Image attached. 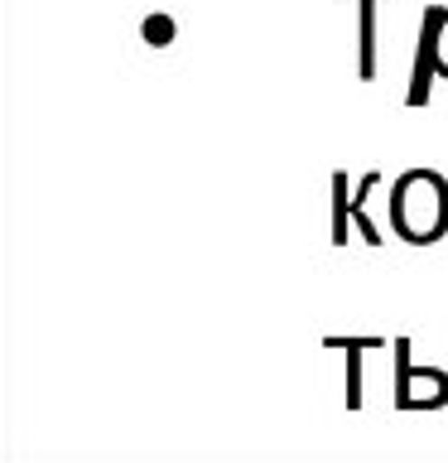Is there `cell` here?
I'll use <instances>...</instances> for the list:
<instances>
[{"label":"cell","mask_w":448,"mask_h":463,"mask_svg":"<svg viewBox=\"0 0 448 463\" xmlns=\"http://www.w3.org/2000/svg\"><path fill=\"white\" fill-rule=\"evenodd\" d=\"M390 232L410 246H434L448 237V179L439 169H405L386 198Z\"/></svg>","instance_id":"6da1fadb"},{"label":"cell","mask_w":448,"mask_h":463,"mask_svg":"<svg viewBox=\"0 0 448 463\" xmlns=\"http://www.w3.org/2000/svg\"><path fill=\"white\" fill-rule=\"evenodd\" d=\"M390 362H396V382H390V401L400 415L419 411H443L448 405V372L443 367H419L410 357V338L390 343Z\"/></svg>","instance_id":"7a4b0ae2"},{"label":"cell","mask_w":448,"mask_h":463,"mask_svg":"<svg viewBox=\"0 0 448 463\" xmlns=\"http://www.w3.org/2000/svg\"><path fill=\"white\" fill-rule=\"evenodd\" d=\"M434 82H439V63H434V39H429V29L419 24V34H415V68H410V87H405V107H410V111L429 107Z\"/></svg>","instance_id":"3957f363"},{"label":"cell","mask_w":448,"mask_h":463,"mask_svg":"<svg viewBox=\"0 0 448 463\" xmlns=\"http://www.w3.org/2000/svg\"><path fill=\"white\" fill-rule=\"evenodd\" d=\"M323 347L347 353V411H361V357L386 353V338H323Z\"/></svg>","instance_id":"277c9868"},{"label":"cell","mask_w":448,"mask_h":463,"mask_svg":"<svg viewBox=\"0 0 448 463\" xmlns=\"http://www.w3.org/2000/svg\"><path fill=\"white\" fill-rule=\"evenodd\" d=\"M376 53H381V34H376V0H357V78H376Z\"/></svg>","instance_id":"5b68a950"},{"label":"cell","mask_w":448,"mask_h":463,"mask_svg":"<svg viewBox=\"0 0 448 463\" xmlns=\"http://www.w3.org/2000/svg\"><path fill=\"white\" fill-rule=\"evenodd\" d=\"M376 188H381V174H361V184L347 194V217H352V227L361 232V241H367V246H381V241H386L381 227H376L371 213H367V203H371Z\"/></svg>","instance_id":"8992f818"},{"label":"cell","mask_w":448,"mask_h":463,"mask_svg":"<svg viewBox=\"0 0 448 463\" xmlns=\"http://www.w3.org/2000/svg\"><path fill=\"white\" fill-rule=\"evenodd\" d=\"M429 29L434 39V63H439V82H448V5H425V20H419Z\"/></svg>","instance_id":"52a82bcc"},{"label":"cell","mask_w":448,"mask_h":463,"mask_svg":"<svg viewBox=\"0 0 448 463\" xmlns=\"http://www.w3.org/2000/svg\"><path fill=\"white\" fill-rule=\"evenodd\" d=\"M347 227H352V217H347V174L338 169L332 174V246H347Z\"/></svg>","instance_id":"ba28073f"},{"label":"cell","mask_w":448,"mask_h":463,"mask_svg":"<svg viewBox=\"0 0 448 463\" xmlns=\"http://www.w3.org/2000/svg\"><path fill=\"white\" fill-rule=\"evenodd\" d=\"M140 34H145V43H150V49H169L173 34H179V24H173L169 14H145Z\"/></svg>","instance_id":"9c48e42d"}]
</instances>
